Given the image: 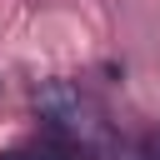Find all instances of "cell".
I'll use <instances>...</instances> for the list:
<instances>
[{
    "label": "cell",
    "mask_w": 160,
    "mask_h": 160,
    "mask_svg": "<svg viewBox=\"0 0 160 160\" xmlns=\"http://www.w3.org/2000/svg\"><path fill=\"white\" fill-rule=\"evenodd\" d=\"M35 110L45 120V130L55 140H65L70 150H80L85 160H125V140L90 90L70 85V80H45L35 90Z\"/></svg>",
    "instance_id": "6da1fadb"
},
{
    "label": "cell",
    "mask_w": 160,
    "mask_h": 160,
    "mask_svg": "<svg viewBox=\"0 0 160 160\" xmlns=\"http://www.w3.org/2000/svg\"><path fill=\"white\" fill-rule=\"evenodd\" d=\"M140 160H160V125L140 135Z\"/></svg>",
    "instance_id": "7a4b0ae2"
}]
</instances>
